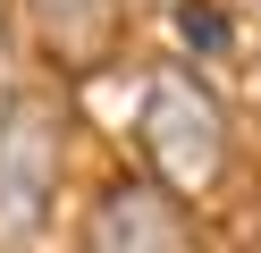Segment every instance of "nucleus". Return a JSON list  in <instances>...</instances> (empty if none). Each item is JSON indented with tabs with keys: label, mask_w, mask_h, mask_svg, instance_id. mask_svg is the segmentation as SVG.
Segmentation results:
<instances>
[{
	"label": "nucleus",
	"mask_w": 261,
	"mask_h": 253,
	"mask_svg": "<svg viewBox=\"0 0 261 253\" xmlns=\"http://www.w3.org/2000/svg\"><path fill=\"white\" fill-rule=\"evenodd\" d=\"M59 194V118L42 101H17L0 127V253H34V236L51 228Z\"/></svg>",
	"instance_id": "f03ea898"
},
{
	"label": "nucleus",
	"mask_w": 261,
	"mask_h": 253,
	"mask_svg": "<svg viewBox=\"0 0 261 253\" xmlns=\"http://www.w3.org/2000/svg\"><path fill=\"white\" fill-rule=\"evenodd\" d=\"M85 253H194V228L169 186L118 177V186H101V202L85 219Z\"/></svg>",
	"instance_id": "7ed1b4c3"
},
{
	"label": "nucleus",
	"mask_w": 261,
	"mask_h": 253,
	"mask_svg": "<svg viewBox=\"0 0 261 253\" xmlns=\"http://www.w3.org/2000/svg\"><path fill=\"white\" fill-rule=\"evenodd\" d=\"M25 17H34L42 51H51L59 67H101L110 42H118L126 0H25Z\"/></svg>",
	"instance_id": "20e7f679"
},
{
	"label": "nucleus",
	"mask_w": 261,
	"mask_h": 253,
	"mask_svg": "<svg viewBox=\"0 0 261 253\" xmlns=\"http://www.w3.org/2000/svg\"><path fill=\"white\" fill-rule=\"evenodd\" d=\"M177 34H186V51H202V59H219V51L236 42V26H227L219 0H177Z\"/></svg>",
	"instance_id": "39448f33"
},
{
	"label": "nucleus",
	"mask_w": 261,
	"mask_h": 253,
	"mask_svg": "<svg viewBox=\"0 0 261 253\" xmlns=\"http://www.w3.org/2000/svg\"><path fill=\"white\" fill-rule=\"evenodd\" d=\"M9 110H17V67H9V34H0V127H9Z\"/></svg>",
	"instance_id": "423d86ee"
},
{
	"label": "nucleus",
	"mask_w": 261,
	"mask_h": 253,
	"mask_svg": "<svg viewBox=\"0 0 261 253\" xmlns=\"http://www.w3.org/2000/svg\"><path fill=\"white\" fill-rule=\"evenodd\" d=\"M143 160H152V186L169 194H211L227 177V110L186 67H160L143 84Z\"/></svg>",
	"instance_id": "f257e3e1"
}]
</instances>
